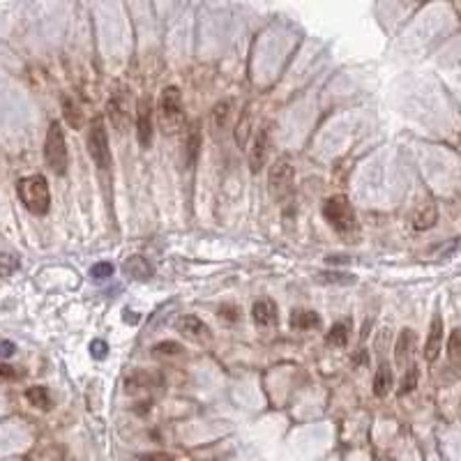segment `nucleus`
<instances>
[{
	"mask_svg": "<svg viewBox=\"0 0 461 461\" xmlns=\"http://www.w3.org/2000/svg\"><path fill=\"white\" fill-rule=\"evenodd\" d=\"M323 217H326L328 224L337 230V235L344 240V243H357L360 240V224H357L355 210L344 194L330 196L323 203Z\"/></svg>",
	"mask_w": 461,
	"mask_h": 461,
	"instance_id": "obj_1",
	"label": "nucleus"
},
{
	"mask_svg": "<svg viewBox=\"0 0 461 461\" xmlns=\"http://www.w3.org/2000/svg\"><path fill=\"white\" fill-rule=\"evenodd\" d=\"M16 194H18V201H21L26 210H30L33 215H46V212H49L51 191H49V182H46L42 173H30L18 180Z\"/></svg>",
	"mask_w": 461,
	"mask_h": 461,
	"instance_id": "obj_2",
	"label": "nucleus"
},
{
	"mask_svg": "<svg viewBox=\"0 0 461 461\" xmlns=\"http://www.w3.org/2000/svg\"><path fill=\"white\" fill-rule=\"evenodd\" d=\"M160 120L164 134H175L184 127L182 95L178 86H166L160 97Z\"/></svg>",
	"mask_w": 461,
	"mask_h": 461,
	"instance_id": "obj_3",
	"label": "nucleus"
},
{
	"mask_svg": "<svg viewBox=\"0 0 461 461\" xmlns=\"http://www.w3.org/2000/svg\"><path fill=\"white\" fill-rule=\"evenodd\" d=\"M44 160L46 166L55 173V175H65L67 173V143H65V134L60 123H53L46 129V141H44Z\"/></svg>",
	"mask_w": 461,
	"mask_h": 461,
	"instance_id": "obj_4",
	"label": "nucleus"
},
{
	"mask_svg": "<svg viewBox=\"0 0 461 461\" xmlns=\"http://www.w3.org/2000/svg\"><path fill=\"white\" fill-rule=\"evenodd\" d=\"M88 152L92 157V162L97 164V169L106 171L111 166V148H109V132L106 123L101 116H95L88 132Z\"/></svg>",
	"mask_w": 461,
	"mask_h": 461,
	"instance_id": "obj_5",
	"label": "nucleus"
},
{
	"mask_svg": "<svg viewBox=\"0 0 461 461\" xmlns=\"http://www.w3.org/2000/svg\"><path fill=\"white\" fill-rule=\"evenodd\" d=\"M295 184V169L289 160H277L267 171V189L274 201H284L291 196Z\"/></svg>",
	"mask_w": 461,
	"mask_h": 461,
	"instance_id": "obj_6",
	"label": "nucleus"
},
{
	"mask_svg": "<svg viewBox=\"0 0 461 461\" xmlns=\"http://www.w3.org/2000/svg\"><path fill=\"white\" fill-rule=\"evenodd\" d=\"M175 330L187 341H191V344H199V346L212 344V330L199 316H194V313H187V316H180L175 321Z\"/></svg>",
	"mask_w": 461,
	"mask_h": 461,
	"instance_id": "obj_7",
	"label": "nucleus"
},
{
	"mask_svg": "<svg viewBox=\"0 0 461 461\" xmlns=\"http://www.w3.org/2000/svg\"><path fill=\"white\" fill-rule=\"evenodd\" d=\"M136 138L141 148H150L152 143V101L150 97H141L136 104Z\"/></svg>",
	"mask_w": 461,
	"mask_h": 461,
	"instance_id": "obj_8",
	"label": "nucleus"
},
{
	"mask_svg": "<svg viewBox=\"0 0 461 461\" xmlns=\"http://www.w3.org/2000/svg\"><path fill=\"white\" fill-rule=\"evenodd\" d=\"M267 150H270V127H261L254 136L252 150H249V169H252V173H258L263 169Z\"/></svg>",
	"mask_w": 461,
	"mask_h": 461,
	"instance_id": "obj_9",
	"label": "nucleus"
},
{
	"mask_svg": "<svg viewBox=\"0 0 461 461\" xmlns=\"http://www.w3.org/2000/svg\"><path fill=\"white\" fill-rule=\"evenodd\" d=\"M415 346H418V335L413 330H401L399 337H396V344H394V360L399 367L411 365L413 353H415Z\"/></svg>",
	"mask_w": 461,
	"mask_h": 461,
	"instance_id": "obj_10",
	"label": "nucleus"
},
{
	"mask_svg": "<svg viewBox=\"0 0 461 461\" xmlns=\"http://www.w3.org/2000/svg\"><path fill=\"white\" fill-rule=\"evenodd\" d=\"M443 350V316L436 313L431 321V328H429V335L427 341H424V360L427 362H433Z\"/></svg>",
	"mask_w": 461,
	"mask_h": 461,
	"instance_id": "obj_11",
	"label": "nucleus"
},
{
	"mask_svg": "<svg viewBox=\"0 0 461 461\" xmlns=\"http://www.w3.org/2000/svg\"><path fill=\"white\" fill-rule=\"evenodd\" d=\"M252 318L256 326H261V328H270L277 323V318H279V309H277V304L272 300H256L254 302V307H252Z\"/></svg>",
	"mask_w": 461,
	"mask_h": 461,
	"instance_id": "obj_12",
	"label": "nucleus"
},
{
	"mask_svg": "<svg viewBox=\"0 0 461 461\" xmlns=\"http://www.w3.org/2000/svg\"><path fill=\"white\" fill-rule=\"evenodd\" d=\"M436 219H438V208H436V203H433L431 199H424V201L420 203V208L415 210V215H413V226L418 228V230L431 228L433 224H436Z\"/></svg>",
	"mask_w": 461,
	"mask_h": 461,
	"instance_id": "obj_13",
	"label": "nucleus"
},
{
	"mask_svg": "<svg viewBox=\"0 0 461 461\" xmlns=\"http://www.w3.org/2000/svg\"><path fill=\"white\" fill-rule=\"evenodd\" d=\"M125 272L127 277H132L136 282H145L152 277V265L148 263L143 256H132L125 261Z\"/></svg>",
	"mask_w": 461,
	"mask_h": 461,
	"instance_id": "obj_14",
	"label": "nucleus"
},
{
	"mask_svg": "<svg viewBox=\"0 0 461 461\" xmlns=\"http://www.w3.org/2000/svg\"><path fill=\"white\" fill-rule=\"evenodd\" d=\"M321 326V316L311 309H298L291 313V328L295 330H316Z\"/></svg>",
	"mask_w": 461,
	"mask_h": 461,
	"instance_id": "obj_15",
	"label": "nucleus"
},
{
	"mask_svg": "<svg viewBox=\"0 0 461 461\" xmlns=\"http://www.w3.org/2000/svg\"><path fill=\"white\" fill-rule=\"evenodd\" d=\"M26 399L30 401V406H35V409H40V411H49L51 406H53L51 394H49V390H46L44 385L28 387V390H26Z\"/></svg>",
	"mask_w": 461,
	"mask_h": 461,
	"instance_id": "obj_16",
	"label": "nucleus"
},
{
	"mask_svg": "<svg viewBox=\"0 0 461 461\" xmlns=\"http://www.w3.org/2000/svg\"><path fill=\"white\" fill-rule=\"evenodd\" d=\"M60 101H62V116H65V120L70 123V127L79 129L83 125V113H81L79 104L70 95H62Z\"/></svg>",
	"mask_w": 461,
	"mask_h": 461,
	"instance_id": "obj_17",
	"label": "nucleus"
},
{
	"mask_svg": "<svg viewBox=\"0 0 461 461\" xmlns=\"http://www.w3.org/2000/svg\"><path fill=\"white\" fill-rule=\"evenodd\" d=\"M390 390H392V369L383 362L381 367H378L376 376H374V394L376 396H385Z\"/></svg>",
	"mask_w": 461,
	"mask_h": 461,
	"instance_id": "obj_18",
	"label": "nucleus"
},
{
	"mask_svg": "<svg viewBox=\"0 0 461 461\" xmlns=\"http://www.w3.org/2000/svg\"><path fill=\"white\" fill-rule=\"evenodd\" d=\"M326 341H328V346H337V348L339 346H346L348 344V323L346 321L335 323V326L330 328Z\"/></svg>",
	"mask_w": 461,
	"mask_h": 461,
	"instance_id": "obj_19",
	"label": "nucleus"
},
{
	"mask_svg": "<svg viewBox=\"0 0 461 461\" xmlns=\"http://www.w3.org/2000/svg\"><path fill=\"white\" fill-rule=\"evenodd\" d=\"M318 282H323V284H335V286H344V284H353L355 277L341 272V270H326V272L318 274Z\"/></svg>",
	"mask_w": 461,
	"mask_h": 461,
	"instance_id": "obj_20",
	"label": "nucleus"
},
{
	"mask_svg": "<svg viewBox=\"0 0 461 461\" xmlns=\"http://www.w3.org/2000/svg\"><path fill=\"white\" fill-rule=\"evenodd\" d=\"M199 148H201V132H199V127L194 125L187 136V162L189 164L199 160Z\"/></svg>",
	"mask_w": 461,
	"mask_h": 461,
	"instance_id": "obj_21",
	"label": "nucleus"
},
{
	"mask_svg": "<svg viewBox=\"0 0 461 461\" xmlns=\"http://www.w3.org/2000/svg\"><path fill=\"white\" fill-rule=\"evenodd\" d=\"M448 353L455 360L457 365H461V330H455L448 339Z\"/></svg>",
	"mask_w": 461,
	"mask_h": 461,
	"instance_id": "obj_22",
	"label": "nucleus"
},
{
	"mask_svg": "<svg viewBox=\"0 0 461 461\" xmlns=\"http://www.w3.org/2000/svg\"><path fill=\"white\" fill-rule=\"evenodd\" d=\"M155 355H178L182 353V346L175 344V341H160L155 348H152Z\"/></svg>",
	"mask_w": 461,
	"mask_h": 461,
	"instance_id": "obj_23",
	"label": "nucleus"
},
{
	"mask_svg": "<svg viewBox=\"0 0 461 461\" xmlns=\"http://www.w3.org/2000/svg\"><path fill=\"white\" fill-rule=\"evenodd\" d=\"M415 385H418V369L411 367V369H409V374H404V378H401L399 394H406V392L415 390Z\"/></svg>",
	"mask_w": 461,
	"mask_h": 461,
	"instance_id": "obj_24",
	"label": "nucleus"
},
{
	"mask_svg": "<svg viewBox=\"0 0 461 461\" xmlns=\"http://www.w3.org/2000/svg\"><path fill=\"white\" fill-rule=\"evenodd\" d=\"M90 274L95 277V279H106V277L113 274V265H111V263H97V265H92Z\"/></svg>",
	"mask_w": 461,
	"mask_h": 461,
	"instance_id": "obj_25",
	"label": "nucleus"
},
{
	"mask_svg": "<svg viewBox=\"0 0 461 461\" xmlns=\"http://www.w3.org/2000/svg\"><path fill=\"white\" fill-rule=\"evenodd\" d=\"M228 109H230L228 101H219L217 109H215V125H221V127H224L226 118H228Z\"/></svg>",
	"mask_w": 461,
	"mask_h": 461,
	"instance_id": "obj_26",
	"label": "nucleus"
},
{
	"mask_svg": "<svg viewBox=\"0 0 461 461\" xmlns=\"http://www.w3.org/2000/svg\"><path fill=\"white\" fill-rule=\"evenodd\" d=\"M106 350H109L106 341H101V339L92 341V346H90V353H92V357H97V360H104V357H106Z\"/></svg>",
	"mask_w": 461,
	"mask_h": 461,
	"instance_id": "obj_27",
	"label": "nucleus"
},
{
	"mask_svg": "<svg viewBox=\"0 0 461 461\" xmlns=\"http://www.w3.org/2000/svg\"><path fill=\"white\" fill-rule=\"evenodd\" d=\"M138 461H175L171 455H166V452H148V455H141Z\"/></svg>",
	"mask_w": 461,
	"mask_h": 461,
	"instance_id": "obj_28",
	"label": "nucleus"
},
{
	"mask_svg": "<svg viewBox=\"0 0 461 461\" xmlns=\"http://www.w3.org/2000/svg\"><path fill=\"white\" fill-rule=\"evenodd\" d=\"M219 316H221V318H228L230 323H233V321H238V316H240V313H238V309L233 307V304H221V309H219Z\"/></svg>",
	"mask_w": 461,
	"mask_h": 461,
	"instance_id": "obj_29",
	"label": "nucleus"
},
{
	"mask_svg": "<svg viewBox=\"0 0 461 461\" xmlns=\"http://www.w3.org/2000/svg\"><path fill=\"white\" fill-rule=\"evenodd\" d=\"M3 348H5L3 355H5V360H7L9 355H12V350H14V348H12V341H3Z\"/></svg>",
	"mask_w": 461,
	"mask_h": 461,
	"instance_id": "obj_30",
	"label": "nucleus"
}]
</instances>
